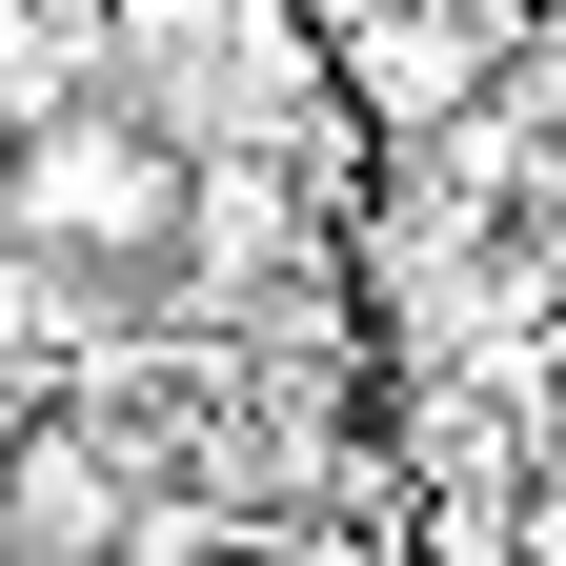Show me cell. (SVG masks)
<instances>
[{
    "instance_id": "obj_1",
    "label": "cell",
    "mask_w": 566,
    "mask_h": 566,
    "mask_svg": "<svg viewBox=\"0 0 566 566\" xmlns=\"http://www.w3.org/2000/svg\"><path fill=\"white\" fill-rule=\"evenodd\" d=\"M0 223H21L61 283H142V263L202 223V182H182V142L142 122V102H41L21 163H0Z\"/></svg>"
},
{
    "instance_id": "obj_4",
    "label": "cell",
    "mask_w": 566,
    "mask_h": 566,
    "mask_svg": "<svg viewBox=\"0 0 566 566\" xmlns=\"http://www.w3.org/2000/svg\"><path fill=\"white\" fill-rule=\"evenodd\" d=\"M21 424H41V405H21V385H0V485H21Z\"/></svg>"
},
{
    "instance_id": "obj_3",
    "label": "cell",
    "mask_w": 566,
    "mask_h": 566,
    "mask_svg": "<svg viewBox=\"0 0 566 566\" xmlns=\"http://www.w3.org/2000/svg\"><path fill=\"white\" fill-rule=\"evenodd\" d=\"M202 566H324V546H283V526H223V546H202Z\"/></svg>"
},
{
    "instance_id": "obj_2",
    "label": "cell",
    "mask_w": 566,
    "mask_h": 566,
    "mask_svg": "<svg viewBox=\"0 0 566 566\" xmlns=\"http://www.w3.org/2000/svg\"><path fill=\"white\" fill-rule=\"evenodd\" d=\"M122 526H142L122 424L102 405H41L21 424V485H0V566H122Z\"/></svg>"
}]
</instances>
